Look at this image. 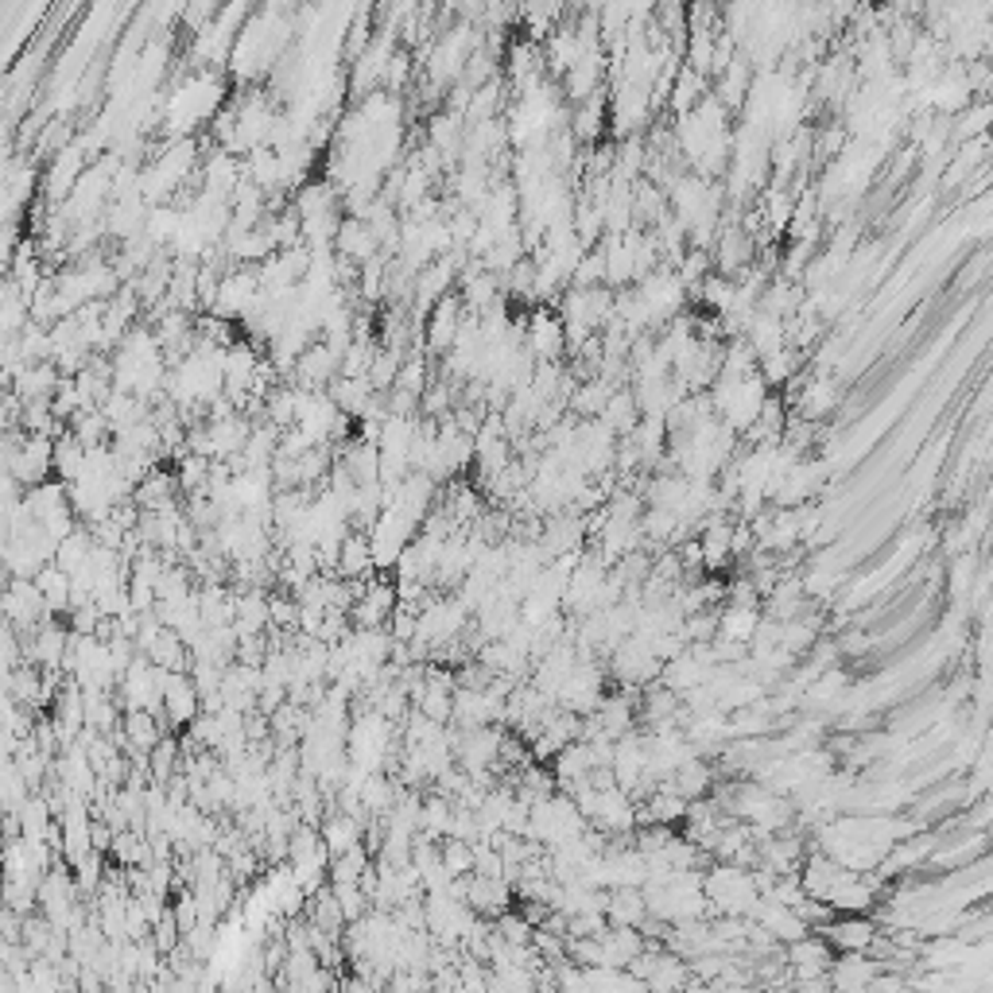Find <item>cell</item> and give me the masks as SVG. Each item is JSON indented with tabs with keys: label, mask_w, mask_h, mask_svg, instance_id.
I'll use <instances>...</instances> for the list:
<instances>
[{
	"label": "cell",
	"mask_w": 993,
	"mask_h": 993,
	"mask_svg": "<svg viewBox=\"0 0 993 993\" xmlns=\"http://www.w3.org/2000/svg\"><path fill=\"white\" fill-rule=\"evenodd\" d=\"M4 617H9L16 637L24 641V637H32V632L55 614L47 609V602H43L40 586H35L32 578L12 575V578H4Z\"/></svg>",
	"instance_id": "cell-1"
},
{
	"label": "cell",
	"mask_w": 993,
	"mask_h": 993,
	"mask_svg": "<svg viewBox=\"0 0 993 993\" xmlns=\"http://www.w3.org/2000/svg\"><path fill=\"white\" fill-rule=\"evenodd\" d=\"M256 296H261L256 264H238V268L222 272V279H218V296L210 315H218V319H245L253 311Z\"/></svg>",
	"instance_id": "cell-2"
},
{
	"label": "cell",
	"mask_w": 993,
	"mask_h": 993,
	"mask_svg": "<svg viewBox=\"0 0 993 993\" xmlns=\"http://www.w3.org/2000/svg\"><path fill=\"white\" fill-rule=\"evenodd\" d=\"M525 350L532 353L536 362H559V353L566 350V334L563 322L551 307H536L525 319Z\"/></svg>",
	"instance_id": "cell-3"
},
{
	"label": "cell",
	"mask_w": 993,
	"mask_h": 993,
	"mask_svg": "<svg viewBox=\"0 0 993 993\" xmlns=\"http://www.w3.org/2000/svg\"><path fill=\"white\" fill-rule=\"evenodd\" d=\"M396 609V586L388 583L385 575H373L365 578V586L357 591V598H353L350 606V625H357V629H373V625H385L388 617H393Z\"/></svg>",
	"instance_id": "cell-4"
},
{
	"label": "cell",
	"mask_w": 993,
	"mask_h": 993,
	"mask_svg": "<svg viewBox=\"0 0 993 993\" xmlns=\"http://www.w3.org/2000/svg\"><path fill=\"white\" fill-rule=\"evenodd\" d=\"M698 551L706 571H726L733 563V520L718 512L698 520Z\"/></svg>",
	"instance_id": "cell-5"
},
{
	"label": "cell",
	"mask_w": 993,
	"mask_h": 993,
	"mask_svg": "<svg viewBox=\"0 0 993 993\" xmlns=\"http://www.w3.org/2000/svg\"><path fill=\"white\" fill-rule=\"evenodd\" d=\"M172 722V730H187L190 718L202 710V698H198L195 683H190L187 672H167L164 680V706H159Z\"/></svg>",
	"instance_id": "cell-6"
},
{
	"label": "cell",
	"mask_w": 993,
	"mask_h": 993,
	"mask_svg": "<svg viewBox=\"0 0 993 993\" xmlns=\"http://www.w3.org/2000/svg\"><path fill=\"white\" fill-rule=\"evenodd\" d=\"M812 931H819L835 951H865L873 931H878V924L865 919L862 912H846L842 919H827L823 928H812Z\"/></svg>",
	"instance_id": "cell-7"
},
{
	"label": "cell",
	"mask_w": 993,
	"mask_h": 993,
	"mask_svg": "<svg viewBox=\"0 0 993 993\" xmlns=\"http://www.w3.org/2000/svg\"><path fill=\"white\" fill-rule=\"evenodd\" d=\"M512 901H517V893H512V885L505 878H482V873L466 878V904L477 916L493 919L497 912L512 908Z\"/></svg>",
	"instance_id": "cell-8"
},
{
	"label": "cell",
	"mask_w": 993,
	"mask_h": 993,
	"mask_svg": "<svg viewBox=\"0 0 993 993\" xmlns=\"http://www.w3.org/2000/svg\"><path fill=\"white\" fill-rule=\"evenodd\" d=\"M334 253L338 256H345V261H353V264H365V261H373V256L380 253V241H377V233L369 230V222H365V218H342V222H338V233H334Z\"/></svg>",
	"instance_id": "cell-9"
},
{
	"label": "cell",
	"mask_w": 993,
	"mask_h": 993,
	"mask_svg": "<svg viewBox=\"0 0 993 993\" xmlns=\"http://www.w3.org/2000/svg\"><path fill=\"white\" fill-rule=\"evenodd\" d=\"M873 974H881V962L865 951H838V959L827 970L835 990H870Z\"/></svg>",
	"instance_id": "cell-10"
},
{
	"label": "cell",
	"mask_w": 993,
	"mask_h": 993,
	"mask_svg": "<svg viewBox=\"0 0 993 993\" xmlns=\"http://www.w3.org/2000/svg\"><path fill=\"white\" fill-rule=\"evenodd\" d=\"M362 835H365V823L357 819V815L342 812V807H327V815H322V823H319V838L330 850V858L353 850V846L362 842Z\"/></svg>",
	"instance_id": "cell-11"
},
{
	"label": "cell",
	"mask_w": 993,
	"mask_h": 993,
	"mask_svg": "<svg viewBox=\"0 0 993 993\" xmlns=\"http://www.w3.org/2000/svg\"><path fill=\"white\" fill-rule=\"evenodd\" d=\"M334 575L353 583V578H373L377 575V566H373V548H369V532L357 528V532H345L342 551H338V566Z\"/></svg>",
	"instance_id": "cell-12"
},
{
	"label": "cell",
	"mask_w": 993,
	"mask_h": 993,
	"mask_svg": "<svg viewBox=\"0 0 993 993\" xmlns=\"http://www.w3.org/2000/svg\"><path fill=\"white\" fill-rule=\"evenodd\" d=\"M609 924H625V928H641L649 919V904H644L641 885H617L606 889V904H602Z\"/></svg>",
	"instance_id": "cell-13"
},
{
	"label": "cell",
	"mask_w": 993,
	"mask_h": 993,
	"mask_svg": "<svg viewBox=\"0 0 993 993\" xmlns=\"http://www.w3.org/2000/svg\"><path fill=\"white\" fill-rule=\"evenodd\" d=\"M32 583L40 586L43 602H47V609L55 617H66V609H70V575H66L63 566L51 559V563H43L40 571L32 575Z\"/></svg>",
	"instance_id": "cell-14"
},
{
	"label": "cell",
	"mask_w": 993,
	"mask_h": 993,
	"mask_svg": "<svg viewBox=\"0 0 993 993\" xmlns=\"http://www.w3.org/2000/svg\"><path fill=\"white\" fill-rule=\"evenodd\" d=\"M82 466H86V446L78 443L70 431L63 428V435L55 439V459H51V477H58L63 485L78 482L82 477Z\"/></svg>",
	"instance_id": "cell-15"
},
{
	"label": "cell",
	"mask_w": 993,
	"mask_h": 993,
	"mask_svg": "<svg viewBox=\"0 0 993 993\" xmlns=\"http://www.w3.org/2000/svg\"><path fill=\"white\" fill-rule=\"evenodd\" d=\"M757 621H761V606H730V602H726V609H718V637H722V641L749 644Z\"/></svg>",
	"instance_id": "cell-16"
},
{
	"label": "cell",
	"mask_w": 993,
	"mask_h": 993,
	"mask_svg": "<svg viewBox=\"0 0 993 993\" xmlns=\"http://www.w3.org/2000/svg\"><path fill=\"white\" fill-rule=\"evenodd\" d=\"M90 548H93V536L86 525H78L70 536H63L55 548V563L63 566L66 575H75V571H82L86 563H90Z\"/></svg>",
	"instance_id": "cell-17"
},
{
	"label": "cell",
	"mask_w": 993,
	"mask_h": 993,
	"mask_svg": "<svg viewBox=\"0 0 993 993\" xmlns=\"http://www.w3.org/2000/svg\"><path fill=\"white\" fill-rule=\"evenodd\" d=\"M179 761H183L179 738L164 733V738H159L156 746H152V753H148V776H152V784H167V780L179 772Z\"/></svg>",
	"instance_id": "cell-18"
},
{
	"label": "cell",
	"mask_w": 993,
	"mask_h": 993,
	"mask_svg": "<svg viewBox=\"0 0 993 993\" xmlns=\"http://www.w3.org/2000/svg\"><path fill=\"white\" fill-rule=\"evenodd\" d=\"M206 477H210V459L195 451H183L179 454V466H175V482H179V493H202L206 489Z\"/></svg>",
	"instance_id": "cell-19"
},
{
	"label": "cell",
	"mask_w": 993,
	"mask_h": 993,
	"mask_svg": "<svg viewBox=\"0 0 993 993\" xmlns=\"http://www.w3.org/2000/svg\"><path fill=\"white\" fill-rule=\"evenodd\" d=\"M152 944H156V951L159 955H172L175 947L183 944V931H179V924H175V916H172V904H167V912L164 916L156 919V924H152Z\"/></svg>",
	"instance_id": "cell-20"
},
{
	"label": "cell",
	"mask_w": 993,
	"mask_h": 993,
	"mask_svg": "<svg viewBox=\"0 0 993 993\" xmlns=\"http://www.w3.org/2000/svg\"><path fill=\"white\" fill-rule=\"evenodd\" d=\"M330 889H334L338 904H342V916H345V924H350V919H362L365 912L373 908V904H369V896L362 893V885H330Z\"/></svg>",
	"instance_id": "cell-21"
}]
</instances>
